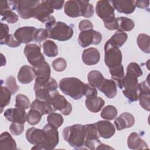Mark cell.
Wrapping results in <instances>:
<instances>
[{"instance_id":"cell-1","label":"cell","mask_w":150,"mask_h":150,"mask_svg":"<svg viewBox=\"0 0 150 150\" xmlns=\"http://www.w3.org/2000/svg\"><path fill=\"white\" fill-rule=\"evenodd\" d=\"M142 75V71L138 63L131 62L128 65L123 79L122 93L130 102L138 100V77Z\"/></svg>"},{"instance_id":"cell-2","label":"cell","mask_w":150,"mask_h":150,"mask_svg":"<svg viewBox=\"0 0 150 150\" xmlns=\"http://www.w3.org/2000/svg\"><path fill=\"white\" fill-rule=\"evenodd\" d=\"M59 88L64 94L79 100L84 96L86 84L76 77H65L60 81Z\"/></svg>"},{"instance_id":"cell-3","label":"cell","mask_w":150,"mask_h":150,"mask_svg":"<svg viewBox=\"0 0 150 150\" xmlns=\"http://www.w3.org/2000/svg\"><path fill=\"white\" fill-rule=\"evenodd\" d=\"M63 137L69 144L77 149H84L86 140L84 127L81 124H74L63 129Z\"/></svg>"},{"instance_id":"cell-4","label":"cell","mask_w":150,"mask_h":150,"mask_svg":"<svg viewBox=\"0 0 150 150\" xmlns=\"http://www.w3.org/2000/svg\"><path fill=\"white\" fill-rule=\"evenodd\" d=\"M40 1L32 0H19L8 1L9 5L12 7V10H15L20 17L28 19L33 17L34 11L36 6Z\"/></svg>"},{"instance_id":"cell-5","label":"cell","mask_w":150,"mask_h":150,"mask_svg":"<svg viewBox=\"0 0 150 150\" xmlns=\"http://www.w3.org/2000/svg\"><path fill=\"white\" fill-rule=\"evenodd\" d=\"M104 52V62L109 69L114 68L122 64V56L121 50L112 45L108 40L105 43Z\"/></svg>"},{"instance_id":"cell-6","label":"cell","mask_w":150,"mask_h":150,"mask_svg":"<svg viewBox=\"0 0 150 150\" xmlns=\"http://www.w3.org/2000/svg\"><path fill=\"white\" fill-rule=\"evenodd\" d=\"M49 38L59 41H66L71 39L73 35V29L66 23L58 21L47 29Z\"/></svg>"},{"instance_id":"cell-7","label":"cell","mask_w":150,"mask_h":150,"mask_svg":"<svg viewBox=\"0 0 150 150\" xmlns=\"http://www.w3.org/2000/svg\"><path fill=\"white\" fill-rule=\"evenodd\" d=\"M26 138L28 141L34 145L32 149L46 150L45 144V133L43 129L32 127L27 129Z\"/></svg>"},{"instance_id":"cell-8","label":"cell","mask_w":150,"mask_h":150,"mask_svg":"<svg viewBox=\"0 0 150 150\" xmlns=\"http://www.w3.org/2000/svg\"><path fill=\"white\" fill-rule=\"evenodd\" d=\"M23 52L28 62L33 67H36L45 62V59L41 52V49L37 44H27L24 48Z\"/></svg>"},{"instance_id":"cell-9","label":"cell","mask_w":150,"mask_h":150,"mask_svg":"<svg viewBox=\"0 0 150 150\" xmlns=\"http://www.w3.org/2000/svg\"><path fill=\"white\" fill-rule=\"evenodd\" d=\"M48 102L51 104L54 111L59 110L64 115H68L71 112V104L63 96L60 95L57 90L53 93Z\"/></svg>"},{"instance_id":"cell-10","label":"cell","mask_w":150,"mask_h":150,"mask_svg":"<svg viewBox=\"0 0 150 150\" xmlns=\"http://www.w3.org/2000/svg\"><path fill=\"white\" fill-rule=\"evenodd\" d=\"M96 11L97 16L100 17L104 22L114 19V8L110 1H98L96 6Z\"/></svg>"},{"instance_id":"cell-11","label":"cell","mask_w":150,"mask_h":150,"mask_svg":"<svg viewBox=\"0 0 150 150\" xmlns=\"http://www.w3.org/2000/svg\"><path fill=\"white\" fill-rule=\"evenodd\" d=\"M101 40V34L93 29L81 32L78 38L79 44L82 47H87L90 45H98Z\"/></svg>"},{"instance_id":"cell-12","label":"cell","mask_w":150,"mask_h":150,"mask_svg":"<svg viewBox=\"0 0 150 150\" xmlns=\"http://www.w3.org/2000/svg\"><path fill=\"white\" fill-rule=\"evenodd\" d=\"M53 11L54 9L47 0L40 1L35 9L33 18L42 23H46L51 17Z\"/></svg>"},{"instance_id":"cell-13","label":"cell","mask_w":150,"mask_h":150,"mask_svg":"<svg viewBox=\"0 0 150 150\" xmlns=\"http://www.w3.org/2000/svg\"><path fill=\"white\" fill-rule=\"evenodd\" d=\"M43 129L45 133V144L46 150L54 149V148L57 145L59 141L57 128L48 123L44 126Z\"/></svg>"},{"instance_id":"cell-14","label":"cell","mask_w":150,"mask_h":150,"mask_svg":"<svg viewBox=\"0 0 150 150\" xmlns=\"http://www.w3.org/2000/svg\"><path fill=\"white\" fill-rule=\"evenodd\" d=\"M138 91L139 95L138 100L139 101V105L145 110H150V89L149 81H144L138 84Z\"/></svg>"},{"instance_id":"cell-15","label":"cell","mask_w":150,"mask_h":150,"mask_svg":"<svg viewBox=\"0 0 150 150\" xmlns=\"http://www.w3.org/2000/svg\"><path fill=\"white\" fill-rule=\"evenodd\" d=\"M36 28L33 26H23L17 29L14 36L21 43L28 44L34 40V35Z\"/></svg>"},{"instance_id":"cell-16","label":"cell","mask_w":150,"mask_h":150,"mask_svg":"<svg viewBox=\"0 0 150 150\" xmlns=\"http://www.w3.org/2000/svg\"><path fill=\"white\" fill-rule=\"evenodd\" d=\"M26 114L25 109L15 107L6 110L4 115L6 119L12 122L25 124L26 121Z\"/></svg>"},{"instance_id":"cell-17","label":"cell","mask_w":150,"mask_h":150,"mask_svg":"<svg viewBox=\"0 0 150 150\" xmlns=\"http://www.w3.org/2000/svg\"><path fill=\"white\" fill-rule=\"evenodd\" d=\"M99 136L108 139L114 135L115 132V127L111 122L108 120H101L95 124Z\"/></svg>"},{"instance_id":"cell-18","label":"cell","mask_w":150,"mask_h":150,"mask_svg":"<svg viewBox=\"0 0 150 150\" xmlns=\"http://www.w3.org/2000/svg\"><path fill=\"white\" fill-rule=\"evenodd\" d=\"M111 3L117 11L125 14L132 13L136 7V1L134 0H121L110 1Z\"/></svg>"},{"instance_id":"cell-19","label":"cell","mask_w":150,"mask_h":150,"mask_svg":"<svg viewBox=\"0 0 150 150\" xmlns=\"http://www.w3.org/2000/svg\"><path fill=\"white\" fill-rule=\"evenodd\" d=\"M0 15L2 21H5L9 23H15L18 21V16L9 7L8 1L0 2Z\"/></svg>"},{"instance_id":"cell-20","label":"cell","mask_w":150,"mask_h":150,"mask_svg":"<svg viewBox=\"0 0 150 150\" xmlns=\"http://www.w3.org/2000/svg\"><path fill=\"white\" fill-rule=\"evenodd\" d=\"M57 87L58 84L53 78L36 77L34 84V90L42 89L50 91H54L57 90Z\"/></svg>"},{"instance_id":"cell-21","label":"cell","mask_w":150,"mask_h":150,"mask_svg":"<svg viewBox=\"0 0 150 150\" xmlns=\"http://www.w3.org/2000/svg\"><path fill=\"white\" fill-rule=\"evenodd\" d=\"M134 124L135 118L129 112H123L114 121V124L118 131L132 127Z\"/></svg>"},{"instance_id":"cell-22","label":"cell","mask_w":150,"mask_h":150,"mask_svg":"<svg viewBox=\"0 0 150 150\" xmlns=\"http://www.w3.org/2000/svg\"><path fill=\"white\" fill-rule=\"evenodd\" d=\"M100 59V53L98 49L94 47H89L83 50L82 60L83 63L88 66L98 63Z\"/></svg>"},{"instance_id":"cell-23","label":"cell","mask_w":150,"mask_h":150,"mask_svg":"<svg viewBox=\"0 0 150 150\" xmlns=\"http://www.w3.org/2000/svg\"><path fill=\"white\" fill-rule=\"evenodd\" d=\"M97 88L108 98L115 97L117 93V85L113 80L104 79Z\"/></svg>"},{"instance_id":"cell-24","label":"cell","mask_w":150,"mask_h":150,"mask_svg":"<svg viewBox=\"0 0 150 150\" xmlns=\"http://www.w3.org/2000/svg\"><path fill=\"white\" fill-rule=\"evenodd\" d=\"M36 76L34 69L33 67L24 65L22 66L18 73V81L23 84L30 83L35 79Z\"/></svg>"},{"instance_id":"cell-25","label":"cell","mask_w":150,"mask_h":150,"mask_svg":"<svg viewBox=\"0 0 150 150\" xmlns=\"http://www.w3.org/2000/svg\"><path fill=\"white\" fill-rule=\"evenodd\" d=\"M64 13L69 17L76 18L81 16V7L79 1L70 0L65 2Z\"/></svg>"},{"instance_id":"cell-26","label":"cell","mask_w":150,"mask_h":150,"mask_svg":"<svg viewBox=\"0 0 150 150\" xmlns=\"http://www.w3.org/2000/svg\"><path fill=\"white\" fill-rule=\"evenodd\" d=\"M127 145L131 149H148L147 144L136 132H132L127 139Z\"/></svg>"},{"instance_id":"cell-27","label":"cell","mask_w":150,"mask_h":150,"mask_svg":"<svg viewBox=\"0 0 150 150\" xmlns=\"http://www.w3.org/2000/svg\"><path fill=\"white\" fill-rule=\"evenodd\" d=\"M85 104L87 108L92 112H98L105 104L104 100L100 97L92 96L86 97Z\"/></svg>"},{"instance_id":"cell-28","label":"cell","mask_w":150,"mask_h":150,"mask_svg":"<svg viewBox=\"0 0 150 150\" xmlns=\"http://www.w3.org/2000/svg\"><path fill=\"white\" fill-rule=\"evenodd\" d=\"M30 108L38 111L42 114V115L49 114L52 112H54L53 108L48 101L38 99L34 100L30 104Z\"/></svg>"},{"instance_id":"cell-29","label":"cell","mask_w":150,"mask_h":150,"mask_svg":"<svg viewBox=\"0 0 150 150\" xmlns=\"http://www.w3.org/2000/svg\"><path fill=\"white\" fill-rule=\"evenodd\" d=\"M1 149H16V143L11 135L8 132H2L0 135Z\"/></svg>"},{"instance_id":"cell-30","label":"cell","mask_w":150,"mask_h":150,"mask_svg":"<svg viewBox=\"0 0 150 150\" xmlns=\"http://www.w3.org/2000/svg\"><path fill=\"white\" fill-rule=\"evenodd\" d=\"M109 70L111 75V78L115 81L116 85H117L120 89H122L123 79L125 76L123 66L121 64L120 66L112 69H109Z\"/></svg>"},{"instance_id":"cell-31","label":"cell","mask_w":150,"mask_h":150,"mask_svg":"<svg viewBox=\"0 0 150 150\" xmlns=\"http://www.w3.org/2000/svg\"><path fill=\"white\" fill-rule=\"evenodd\" d=\"M105 78L102 73L98 70H91L88 73L87 79L90 85L94 87L98 88L102 83Z\"/></svg>"},{"instance_id":"cell-32","label":"cell","mask_w":150,"mask_h":150,"mask_svg":"<svg viewBox=\"0 0 150 150\" xmlns=\"http://www.w3.org/2000/svg\"><path fill=\"white\" fill-rule=\"evenodd\" d=\"M127 38L128 35L125 32L118 30L114 33L111 38L108 39V40L112 45L119 48L125 43L127 40Z\"/></svg>"},{"instance_id":"cell-33","label":"cell","mask_w":150,"mask_h":150,"mask_svg":"<svg viewBox=\"0 0 150 150\" xmlns=\"http://www.w3.org/2000/svg\"><path fill=\"white\" fill-rule=\"evenodd\" d=\"M43 49L45 54L49 57H55L58 54L57 45L50 40H47L43 42Z\"/></svg>"},{"instance_id":"cell-34","label":"cell","mask_w":150,"mask_h":150,"mask_svg":"<svg viewBox=\"0 0 150 150\" xmlns=\"http://www.w3.org/2000/svg\"><path fill=\"white\" fill-rule=\"evenodd\" d=\"M137 45L139 48L144 52L146 53H149L150 52V40L149 36L145 34H139L137 39Z\"/></svg>"},{"instance_id":"cell-35","label":"cell","mask_w":150,"mask_h":150,"mask_svg":"<svg viewBox=\"0 0 150 150\" xmlns=\"http://www.w3.org/2000/svg\"><path fill=\"white\" fill-rule=\"evenodd\" d=\"M36 77L49 78L50 77L51 70L49 64L47 62H44L40 65L33 67Z\"/></svg>"},{"instance_id":"cell-36","label":"cell","mask_w":150,"mask_h":150,"mask_svg":"<svg viewBox=\"0 0 150 150\" xmlns=\"http://www.w3.org/2000/svg\"><path fill=\"white\" fill-rule=\"evenodd\" d=\"M118 29L122 31H131L132 30L135 26V23L134 21L126 17H118L117 18Z\"/></svg>"},{"instance_id":"cell-37","label":"cell","mask_w":150,"mask_h":150,"mask_svg":"<svg viewBox=\"0 0 150 150\" xmlns=\"http://www.w3.org/2000/svg\"><path fill=\"white\" fill-rule=\"evenodd\" d=\"M86 134L85 141H94L99 139V134L94 124H86L84 125Z\"/></svg>"},{"instance_id":"cell-38","label":"cell","mask_w":150,"mask_h":150,"mask_svg":"<svg viewBox=\"0 0 150 150\" xmlns=\"http://www.w3.org/2000/svg\"><path fill=\"white\" fill-rule=\"evenodd\" d=\"M117 115L118 111L117 108L112 105L105 106L102 110L100 114L101 118L107 120H112L117 117Z\"/></svg>"},{"instance_id":"cell-39","label":"cell","mask_w":150,"mask_h":150,"mask_svg":"<svg viewBox=\"0 0 150 150\" xmlns=\"http://www.w3.org/2000/svg\"><path fill=\"white\" fill-rule=\"evenodd\" d=\"M11 92L7 88L6 86H3L2 84L1 85V101H0V107L1 112H2L4 107L9 104L11 97Z\"/></svg>"},{"instance_id":"cell-40","label":"cell","mask_w":150,"mask_h":150,"mask_svg":"<svg viewBox=\"0 0 150 150\" xmlns=\"http://www.w3.org/2000/svg\"><path fill=\"white\" fill-rule=\"evenodd\" d=\"M79 2L81 7V16L87 18L91 17L94 12L93 6L87 1L80 0Z\"/></svg>"},{"instance_id":"cell-41","label":"cell","mask_w":150,"mask_h":150,"mask_svg":"<svg viewBox=\"0 0 150 150\" xmlns=\"http://www.w3.org/2000/svg\"><path fill=\"white\" fill-rule=\"evenodd\" d=\"M42 118V114L36 110L30 108L26 114V121L32 125L38 124Z\"/></svg>"},{"instance_id":"cell-42","label":"cell","mask_w":150,"mask_h":150,"mask_svg":"<svg viewBox=\"0 0 150 150\" xmlns=\"http://www.w3.org/2000/svg\"><path fill=\"white\" fill-rule=\"evenodd\" d=\"M47 121L49 124L58 128L63 124L64 120L61 114L52 112L49 114L47 117Z\"/></svg>"},{"instance_id":"cell-43","label":"cell","mask_w":150,"mask_h":150,"mask_svg":"<svg viewBox=\"0 0 150 150\" xmlns=\"http://www.w3.org/2000/svg\"><path fill=\"white\" fill-rule=\"evenodd\" d=\"M15 101V107L22 108L26 110L30 105V102L29 98L26 96L22 94H19L16 96Z\"/></svg>"},{"instance_id":"cell-44","label":"cell","mask_w":150,"mask_h":150,"mask_svg":"<svg viewBox=\"0 0 150 150\" xmlns=\"http://www.w3.org/2000/svg\"><path fill=\"white\" fill-rule=\"evenodd\" d=\"M52 67L56 71H63L67 67V63L64 59L59 57L54 60L52 62Z\"/></svg>"},{"instance_id":"cell-45","label":"cell","mask_w":150,"mask_h":150,"mask_svg":"<svg viewBox=\"0 0 150 150\" xmlns=\"http://www.w3.org/2000/svg\"><path fill=\"white\" fill-rule=\"evenodd\" d=\"M49 38V33L46 29H38L34 35V41L41 42Z\"/></svg>"},{"instance_id":"cell-46","label":"cell","mask_w":150,"mask_h":150,"mask_svg":"<svg viewBox=\"0 0 150 150\" xmlns=\"http://www.w3.org/2000/svg\"><path fill=\"white\" fill-rule=\"evenodd\" d=\"M6 86L10 90L12 94H15L19 90V87L17 85L15 78L13 76H9L6 80Z\"/></svg>"},{"instance_id":"cell-47","label":"cell","mask_w":150,"mask_h":150,"mask_svg":"<svg viewBox=\"0 0 150 150\" xmlns=\"http://www.w3.org/2000/svg\"><path fill=\"white\" fill-rule=\"evenodd\" d=\"M24 130V124L18 122H12L9 127L11 133L14 135H21Z\"/></svg>"},{"instance_id":"cell-48","label":"cell","mask_w":150,"mask_h":150,"mask_svg":"<svg viewBox=\"0 0 150 150\" xmlns=\"http://www.w3.org/2000/svg\"><path fill=\"white\" fill-rule=\"evenodd\" d=\"M3 44H5L11 47H16L20 46L21 43L16 39L14 35L9 34L3 42Z\"/></svg>"},{"instance_id":"cell-49","label":"cell","mask_w":150,"mask_h":150,"mask_svg":"<svg viewBox=\"0 0 150 150\" xmlns=\"http://www.w3.org/2000/svg\"><path fill=\"white\" fill-rule=\"evenodd\" d=\"M93 25L92 22L89 20L84 19V20L81 21L79 22V29L81 32L91 30V29H93Z\"/></svg>"},{"instance_id":"cell-50","label":"cell","mask_w":150,"mask_h":150,"mask_svg":"<svg viewBox=\"0 0 150 150\" xmlns=\"http://www.w3.org/2000/svg\"><path fill=\"white\" fill-rule=\"evenodd\" d=\"M9 35V27L6 24L1 23V45H2L5 39Z\"/></svg>"},{"instance_id":"cell-51","label":"cell","mask_w":150,"mask_h":150,"mask_svg":"<svg viewBox=\"0 0 150 150\" xmlns=\"http://www.w3.org/2000/svg\"><path fill=\"white\" fill-rule=\"evenodd\" d=\"M84 96L86 97L96 96H97V90L95 87L91 86L89 84H86V90Z\"/></svg>"},{"instance_id":"cell-52","label":"cell","mask_w":150,"mask_h":150,"mask_svg":"<svg viewBox=\"0 0 150 150\" xmlns=\"http://www.w3.org/2000/svg\"><path fill=\"white\" fill-rule=\"evenodd\" d=\"M53 9L60 10L63 8L64 1L63 0H47Z\"/></svg>"},{"instance_id":"cell-53","label":"cell","mask_w":150,"mask_h":150,"mask_svg":"<svg viewBox=\"0 0 150 150\" xmlns=\"http://www.w3.org/2000/svg\"><path fill=\"white\" fill-rule=\"evenodd\" d=\"M149 5V1H136V6L139 8L146 9Z\"/></svg>"},{"instance_id":"cell-54","label":"cell","mask_w":150,"mask_h":150,"mask_svg":"<svg viewBox=\"0 0 150 150\" xmlns=\"http://www.w3.org/2000/svg\"><path fill=\"white\" fill-rule=\"evenodd\" d=\"M112 149V148L111 146H109L108 145H107L106 144L101 143L98 146V147L97 148V150H98V149Z\"/></svg>"}]
</instances>
